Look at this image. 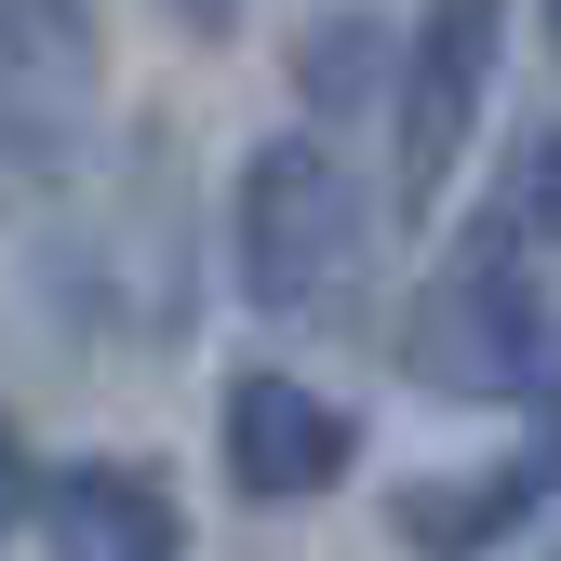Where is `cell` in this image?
Instances as JSON below:
<instances>
[{
  "label": "cell",
  "mask_w": 561,
  "mask_h": 561,
  "mask_svg": "<svg viewBox=\"0 0 561 561\" xmlns=\"http://www.w3.org/2000/svg\"><path fill=\"white\" fill-rule=\"evenodd\" d=\"M401 375L442 388V401H548L561 375V321L535 295V267L508 228H481L428 267V295L401 308Z\"/></svg>",
  "instance_id": "1"
},
{
  "label": "cell",
  "mask_w": 561,
  "mask_h": 561,
  "mask_svg": "<svg viewBox=\"0 0 561 561\" xmlns=\"http://www.w3.org/2000/svg\"><path fill=\"white\" fill-rule=\"evenodd\" d=\"M228 241H241V295L267 321H334L362 295V254H375V201L347 187L334 148L280 134V148L241 161V201H228Z\"/></svg>",
  "instance_id": "2"
},
{
  "label": "cell",
  "mask_w": 561,
  "mask_h": 561,
  "mask_svg": "<svg viewBox=\"0 0 561 561\" xmlns=\"http://www.w3.org/2000/svg\"><path fill=\"white\" fill-rule=\"evenodd\" d=\"M81 121H94L81 0H0V215L81 161Z\"/></svg>",
  "instance_id": "3"
},
{
  "label": "cell",
  "mask_w": 561,
  "mask_h": 561,
  "mask_svg": "<svg viewBox=\"0 0 561 561\" xmlns=\"http://www.w3.org/2000/svg\"><path fill=\"white\" fill-rule=\"evenodd\" d=\"M495 94V0H428L401 41V215H428L468 161V121Z\"/></svg>",
  "instance_id": "4"
},
{
  "label": "cell",
  "mask_w": 561,
  "mask_h": 561,
  "mask_svg": "<svg viewBox=\"0 0 561 561\" xmlns=\"http://www.w3.org/2000/svg\"><path fill=\"white\" fill-rule=\"evenodd\" d=\"M215 442H228V481H241V495L295 508V495H321V481H347V455H362V414L254 362V375L215 388Z\"/></svg>",
  "instance_id": "5"
},
{
  "label": "cell",
  "mask_w": 561,
  "mask_h": 561,
  "mask_svg": "<svg viewBox=\"0 0 561 561\" xmlns=\"http://www.w3.org/2000/svg\"><path fill=\"white\" fill-rule=\"evenodd\" d=\"M54 548H81V561H107V548H134V561H161V548H187V508L161 495L148 468H121V455H81V468H54Z\"/></svg>",
  "instance_id": "6"
},
{
  "label": "cell",
  "mask_w": 561,
  "mask_h": 561,
  "mask_svg": "<svg viewBox=\"0 0 561 561\" xmlns=\"http://www.w3.org/2000/svg\"><path fill=\"white\" fill-rule=\"evenodd\" d=\"M495 228L561 254V121H535V134H522V161H508V215H495Z\"/></svg>",
  "instance_id": "7"
},
{
  "label": "cell",
  "mask_w": 561,
  "mask_h": 561,
  "mask_svg": "<svg viewBox=\"0 0 561 561\" xmlns=\"http://www.w3.org/2000/svg\"><path fill=\"white\" fill-rule=\"evenodd\" d=\"M375 41H388V27H362V14H321V27L295 41V81L347 107V94H362V81H375Z\"/></svg>",
  "instance_id": "8"
},
{
  "label": "cell",
  "mask_w": 561,
  "mask_h": 561,
  "mask_svg": "<svg viewBox=\"0 0 561 561\" xmlns=\"http://www.w3.org/2000/svg\"><path fill=\"white\" fill-rule=\"evenodd\" d=\"M14 508H27V442L0 428V535H14Z\"/></svg>",
  "instance_id": "9"
},
{
  "label": "cell",
  "mask_w": 561,
  "mask_h": 561,
  "mask_svg": "<svg viewBox=\"0 0 561 561\" xmlns=\"http://www.w3.org/2000/svg\"><path fill=\"white\" fill-rule=\"evenodd\" d=\"M174 14H187V27H228V14H241V0H174Z\"/></svg>",
  "instance_id": "10"
},
{
  "label": "cell",
  "mask_w": 561,
  "mask_h": 561,
  "mask_svg": "<svg viewBox=\"0 0 561 561\" xmlns=\"http://www.w3.org/2000/svg\"><path fill=\"white\" fill-rule=\"evenodd\" d=\"M548 41H561V0H548Z\"/></svg>",
  "instance_id": "11"
}]
</instances>
